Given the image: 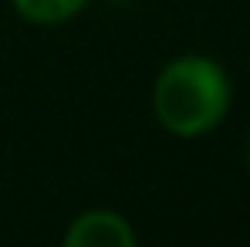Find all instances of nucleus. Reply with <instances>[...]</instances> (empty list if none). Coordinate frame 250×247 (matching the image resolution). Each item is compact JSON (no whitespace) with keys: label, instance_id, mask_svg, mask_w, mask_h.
Returning <instances> with one entry per match:
<instances>
[{"label":"nucleus","instance_id":"20e7f679","mask_svg":"<svg viewBox=\"0 0 250 247\" xmlns=\"http://www.w3.org/2000/svg\"><path fill=\"white\" fill-rule=\"evenodd\" d=\"M244 163H247V169H250V132H247V142H244Z\"/></svg>","mask_w":250,"mask_h":247},{"label":"nucleus","instance_id":"f03ea898","mask_svg":"<svg viewBox=\"0 0 250 247\" xmlns=\"http://www.w3.org/2000/svg\"><path fill=\"white\" fill-rule=\"evenodd\" d=\"M64 244L68 247H132L135 244V230L128 227V220L122 213L88 210V213L71 220V227L64 230Z\"/></svg>","mask_w":250,"mask_h":247},{"label":"nucleus","instance_id":"7ed1b4c3","mask_svg":"<svg viewBox=\"0 0 250 247\" xmlns=\"http://www.w3.org/2000/svg\"><path fill=\"white\" fill-rule=\"evenodd\" d=\"M88 0H14L17 14L31 24H61L75 17Z\"/></svg>","mask_w":250,"mask_h":247},{"label":"nucleus","instance_id":"f257e3e1","mask_svg":"<svg viewBox=\"0 0 250 247\" xmlns=\"http://www.w3.org/2000/svg\"><path fill=\"white\" fill-rule=\"evenodd\" d=\"M152 109L166 132L179 139H196L216 129L230 109L227 71L213 58L183 54L159 71L152 88Z\"/></svg>","mask_w":250,"mask_h":247}]
</instances>
